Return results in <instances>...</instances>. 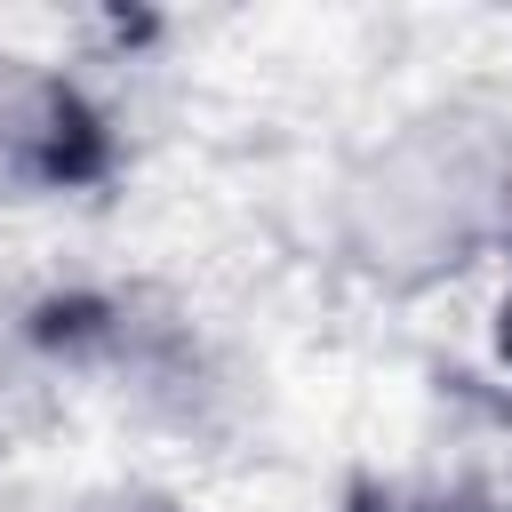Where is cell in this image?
<instances>
[{
	"label": "cell",
	"mask_w": 512,
	"mask_h": 512,
	"mask_svg": "<svg viewBox=\"0 0 512 512\" xmlns=\"http://www.w3.org/2000/svg\"><path fill=\"white\" fill-rule=\"evenodd\" d=\"M512 224V144L472 112L384 136L344 176V248L376 280H440Z\"/></svg>",
	"instance_id": "obj_1"
},
{
	"label": "cell",
	"mask_w": 512,
	"mask_h": 512,
	"mask_svg": "<svg viewBox=\"0 0 512 512\" xmlns=\"http://www.w3.org/2000/svg\"><path fill=\"white\" fill-rule=\"evenodd\" d=\"M128 512H160V504H128Z\"/></svg>",
	"instance_id": "obj_4"
},
{
	"label": "cell",
	"mask_w": 512,
	"mask_h": 512,
	"mask_svg": "<svg viewBox=\"0 0 512 512\" xmlns=\"http://www.w3.org/2000/svg\"><path fill=\"white\" fill-rule=\"evenodd\" d=\"M424 512H504V504H488V496H440V504H424Z\"/></svg>",
	"instance_id": "obj_3"
},
{
	"label": "cell",
	"mask_w": 512,
	"mask_h": 512,
	"mask_svg": "<svg viewBox=\"0 0 512 512\" xmlns=\"http://www.w3.org/2000/svg\"><path fill=\"white\" fill-rule=\"evenodd\" d=\"M80 144H88L80 96L56 72H40L32 56H0V200L72 176Z\"/></svg>",
	"instance_id": "obj_2"
}]
</instances>
